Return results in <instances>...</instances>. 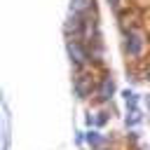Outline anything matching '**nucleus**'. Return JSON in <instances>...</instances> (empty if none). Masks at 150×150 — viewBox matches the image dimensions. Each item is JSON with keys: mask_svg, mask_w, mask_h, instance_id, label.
I'll return each mask as SVG.
<instances>
[{"mask_svg": "<svg viewBox=\"0 0 150 150\" xmlns=\"http://www.w3.org/2000/svg\"><path fill=\"white\" fill-rule=\"evenodd\" d=\"M75 94L80 96V98H87L91 91H94V77L89 75V73H80L77 77H75Z\"/></svg>", "mask_w": 150, "mask_h": 150, "instance_id": "nucleus-2", "label": "nucleus"}, {"mask_svg": "<svg viewBox=\"0 0 150 150\" xmlns=\"http://www.w3.org/2000/svg\"><path fill=\"white\" fill-rule=\"evenodd\" d=\"M66 49H68V56H70V61L75 63V66H84L87 61H89V54H87V49L77 42V40H68V45H66Z\"/></svg>", "mask_w": 150, "mask_h": 150, "instance_id": "nucleus-1", "label": "nucleus"}, {"mask_svg": "<svg viewBox=\"0 0 150 150\" xmlns=\"http://www.w3.org/2000/svg\"><path fill=\"white\" fill-rule=\"evenodd\" d=\"M127 54L129 56H141V52H143V35L141 33H136V30H131L129 35H127Z\"/></svg>", "mask_w": 150, "mask_h": 150, "instance_id": "nucleus-3", "label": "nucleus"}, {"mask_svg": "<svg viewBox=\"0 0 150 150\" xmlns=\"http://www.w3.org/2000/svg\"><path fill=\"white\" fill-rule=\"evenodd\" d=\"M138 120H141V115H138V110H136V108H131V115L127 117V124H136Z\"/></svg>", "mask_w": 150, "mask_h": 150, "instance_id": "nucleus-8", "label": "nucleus"}, {"mask_svg": "<svg viewBox=\"0 0 150 150\" xmlns=\"http://www.w3.org/2000/svg\"><path fill=\"white\" fill-rule=\"evenodd\" d=\"M148 108H150V96H148Z\"/></svg>", "mask_w": 150, "mask_h": 150, "instance_id": "nucleus-11", "label": "nucleus"}, {"mask_svg": "<svg viewBox=\"0 0 150 150\" xmlns=\"http://www.w3.org/2000/svg\"><path fill=\"white\" fill-rule=\"evenodd\" d=\"M101 141H103V138H101L96 131H89V134H87V143H89V145H98Z\"/></svg>", "mask_w": 150, "mask_h": 150, "instance_id": "nucleus-6", "label": "nucleus"}, {"mask_svg": "<svg viewBox=\"0 0 150 150\" xmlns=\"http://www.w3.org/2000/svg\"><path fill=\"white\" fill-rule=\"evenodd\" d=\"M91 2L94 0H73L70 2V12L73 14H87L91 9Z\"/></svg>", "mask_w": 150, "mask_h": 150, "instance_id": "nucleus-5", "label": "nucleus"}, {"mask_svg": "<svg viewBox=\"0 0 150 150\" xmlns=\"http://www.w3.org/2000/svg\"><path fill=\"white\" fill-rule=\"evenodd\" d=\"M105 120H108V117H105V112H98V117H96V124H105Z\"/></svg>", "mask_w": 150, "mask_h": 150, "instance_id": "nucleus-9", "label": "nucleus"}, {"mask_svg": "<svg viewBox=\"0 0 150 150\" xmlns=\"http://www.w3.org/2000/svg\"><path fill=\"white\" fill-rule=\"evenodd\" d=\"M108 2H110V7H112V9H117V7H120V0H108Z\"/></svg>", "mask_w": 150, "mask_h": 150, "instance_id": "nucleus-10", "label": "nucleus"}, {"mask_svg": "<svg viewBox=\"0 0 150 150\" xmlns=\"http://www.w3.org/2000/svg\"><path fill=\"white\" fill-rule=\"evenodd\" d=\"M101 150H105V148H101Z\"/></svg>", "mask_w": 150, "mask_h": 150, "instance_id": "nucleus-13", "label": "nucleus"}, {"mask_svg": "<svg viewBox=\"0 0 150 150\" xmlns=\"http://www.w3.org/2000/svg\"><path fill=\"white\" fill-rule=\"evenodd\" d=\"M112 91H115V82H112V77H110V75H105V77L101 80V84H98V89H96V101H101V103H105V101H110V96H112Z\"/></svg>", "mask_w": 150, "mask_h": 150, "instance_id": "nucleus-4", "label": "nucleus"}, {"mask_svg": "<svg viewBox=\"0 0 150 150\" xmlns=\"http://www.w3.org/2000/svg\"><path fill=\"white\" fill-rule=\"evenodd\" d=\"M124 96H127V105L129 108H136V94L134 91H124Z\"/></svg>", "mask_w": 150, "mask_h": 150, "instance_id": "nucleus-7", "label": "nucleus"}, {"mask_svg": "<svg viewBox=\"0 0 150 150\" xmlns=\"http://www.w3.org/2000/svg\"><path fill=\"white\" fill-rule=\"evenodd\" d=\"M148 80H150V70H148Z\"/></svg>", "mask_w": 150, "mask_h": 150, "instance_id": "nucleus-12", "label": "nucleus"}]
</instances>
